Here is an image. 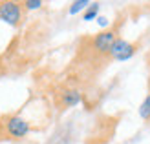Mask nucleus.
Here are the masks:
<instances>
[{
	"label": "nucleus",
	"instance_id": "nucleus-1",
	"mask_svg": "<svg viewBox=\"0 0 150 144\" xmlns=\"http://www.w3.org/2000/svg\"><path fill=\"white\" fill-rule=\"evenodd\" d=\"M0 130L7 139L18 140V139H24L29 133V122L20 115H7L0 122Z\"/></svg>",
	"mask_w": 150,
	"mask_h": 144
},
{
	"label": "nucleus",
	"instance_id": "nucleus-2",
	"mask_svg": "<svg viewBox=\"0 0 150 144\" xmlns=\"http://www.w3.org/2000/svg\"><path fill=\"white\" fill-rule=\"evenodd\" d=\"M0 20H4L9 26H18L22 20V4L0 2Z\"/></svg>",
	"mask_w": 150,
	"mask_h": 144
},
{
	"label": "nucleus",
	"instance_id": "nucleus-3",
	"mask_svg": "<svg viewBox=\"0 0 150 144\" xmlns=\"http://www.w3.org/2000/svg\"><path fill=\"white\" fill-rule=\"evenodd\" d=\"M119 39L117 37V31H114V29H106V31H101L99 35H95L93 39V48L97 53H101V55H110V49L112 46H114V42Z\"/></svg>",
	"mask_w": 150,
	"mask_h": 144
},
{
	"label": "nucleus",
	"instance_id": "nucleus-4",
	"mask_svg": "<svg viewBox=\"0 0 150 144\" xmlns=\"http://www.w3.org/2000/svg\"><path fill=\"white\" fill-rule=\"evenodd\" d=\"M81 91L79 89H64L61 93V106L62 108H71V106H77L81 102Z\"/></svg>",
	"mask_w": 150,
	"mask_h": 144
},
{
	"label": "nucleus",
	"instance_id": "nucleus-5",
	"mask_svg": "<svg viewBox=\"0 0 150 144\" xmlns=\"http://www.w3.org/2000/svg\"><path fill=\"white\" fill-rule=\"evenodd\" d=\"M132 48V44L128 42V40H125V39H117L115 42H114V46H112V49H110V55H112V58H117V57H121V55H125L126 51H128Z\"/></svg>",
	"mask_w": 150,
	"mask_h": 144
},
{
	"label": "nucleus",
	"instance_id": "nucleus-6",
	"mask_svg": "<svg viewBox=\"0 0 150 144\" xmlns=\"http://www.w3.org/2000/svg\"><path fill=\"white\" fill-rule=\"evenodd\" d=\"M139 117L143 120H150V93L145 97V100L139 106Z\"/></svg>",
	"mask_w": 150,
	"mask_h": 144
},
{
	"label": "nucleus",
	"instance_id": "nucleus-7",
	"mask_svg": "<svg viewBox=\"0 0 150 144\" xmlns=\"http://www.w3.org/2000/svg\"><path fill=\"white\" fill-rule=\"evenodd\" d=\"M97 13H99V4L93 2V4H90V6L86 7V11H84V15H82V18H84L86 22H90V20H93V18L97 17Z\"/></svg>",
	"mask_w": 150,
	"mask_h": 144
},
{
	"label": "nucleus",
	"instance_id": "nucleus-8",
	"mask_svg": "<svg viewBox=\"0 0 150 144\" xmlns=\"http://www.w3.org/2000/svg\"><path fill=\"white\" fill-rule=\"evenodd\" d=\"M92 2H88V0H77V2H73L71 4V7H70V15H75V13H79V11H82L84 7H88Z\"/></svg>",
	"mask_w": 150,
	"mask_h": 144
},
{
	"label": "nucleus",
	"instance_id": "nucleus-9",
	"mask_svg": "<svg viewBox=\"0 0 150 144\" xmlns=\"http://www.w3.org/2000/svg\"><path fill=\"white\" fill-rule=\"evenodd\" d=\"M136 49H137V48H136V46H134V44H132V48H130L128 51H126L125 55H121V57H117L115 60H117V62H125V60H128V58H132V57H134V53H136Z\"/></svg>",
	"mask_w": 150,
	"mask_h": 144
},
{
	"label": "nucleus",
	"instance_id": "nucleus-10",
	"mask_svg": "<svg viewBox=\"0 0 150 144\" xmlns=\"http://www.w3.org/2000/svg\"><path fill=\"white\" fill-rule=\"evenodd\" d=\"M22 6H24V9H39V7L42 6V2L40 0H26Z\"/></svg>",
	"mask_w": 150,
	"mask_h": 144
},
{
	"label": "nucleus",
	"instance_id": "nucleus-11",
	"mask_svg": "<svg viewBox=\"0 0 150 144\" xmlns=\"http://www.w3.org/2000/svg\"><path fill=\"white\" fill-rule=\"evenodd\" d=\"M97 22H99V26H101V27H106V26L110 24V20H108L106 17H99V18H97Z\"/></svg>",
	"mask_w": 150,
	"mask_h": 144
}]
</instances>
